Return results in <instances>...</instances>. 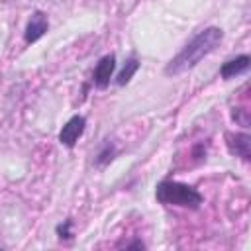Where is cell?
<instances>
[{"label":"cell","mask_w":251,"mask_h":251,"mask_svg":"<svg viewBox=\"0 0 251 251\" xmlns=\"http://www.w3.org/2000/svg\"><path fill=\"white\" fill-rule=\"evenodd\" d=\"M249 65H251V57H249V55H237L235 59L226 61V63L220 67V76H222L224 80L235 78V76L247 73Z\"/></svg>","instance_id":"obj_7"},{"label":"cell","mask_w":251,"mask_h":251,"mask_svg":"<svg viewBox=\"0 0 251 251\" xmlns=\"http://www.w3.org/2000/svg\"><path fill=\"white\" fill-rule=\"evenodd\" d=\"M116 71V57L110 53V55H104L96 67H94V73H92V82L98 86V88H106L110 84V78Z\"/></svg>","instance_id":"obj_5"},{"label":"cell","mask_w":251,"mask_h":251,"mask_svg":"<svg viewBox=\"0 0 251 251\" xmlns=\"http://www.w3.org/2000/svg\"><path fill=\"white\" fill-rule=\"evenodd\" d=\"M155 196L165 206H178L190 210H196L204 200L194 186L178 180H161L155 188Z\"/></svg>","instance_id":"obj_2"},{"label":"cell","mask_w":251,"mask_h":251,"mask_svg":"<svg viewBox=\"0 0 251 251\" xmlns=\"http://www.w3.org/2000/svg\"><path fill=\"white\" fill-rule=\"evenodd\" d=\"M137 69H139V61H137L135 57H129V59L126 61V65L122 67V71L118 73V76H116V82H118L120 86L127 84V82L131 80V76L137 73Z\"/></svg>","instance_id":"obj_8"},{"label":"cell","mask_w":251,"mask_h":251,"mask_svg":"<svg viewBox=\"0 0 251 251\" xmlns=\"http://www.w3.org/2000/svg\"><path fill=\"white\" fill-rule=\"evenodd\" d=\"M224 39V31L216 25H210L202 31H198L165 67V75H180L184 71H190L194 69L206 55H210L218 45L220 41Z\"/></svg>","instance_id":"obj_1"},{"label":"cell","mask_w":251,"mask_h":251,"mask_svg":"<svg viewBox=\"0 0 251 251\" xmlns=\"http://www.w3.org/2000/svg\"><path fill=\"white\" fill-rule=\"evenodd\" d=\"M131 247H135V249H143L145 245H143L141 241H131V243H127V245H126V249H131Z\"/></svg>","instance_id":"obj_11"},{"label":"cell","mask_w":251,"mask_h":251,"mask_svg":"<svg viewBox=\"0 0 251 251\" xmlns=\"http://www.w3.org/2000/svg\"><path fill=\"white\" fill-rule=\"evenodd\" d=\"M84 127H86V118L84 116H73L63 127H61V131H59V141H61V145H65V147H75L76 145V141H78V137L84 133Z\"/></svg>","instance_id":"obj_3"},{"label":"cell","mask_w":251,"mask_h":251,"mask_svg":"<svg viewBox=\"0 0 251 251\" xmlns=\"http://www.w3.org/2000/svg\"><path fill=\"white\" fill-rule=\"evenodd\" d=\"M71 226H73L71 220H65L63 224H59V226H57V235H59L61 239H71V237H73V233H71Z\"/></svg>","instance_id":"obj_10"},{"label":"cell","mask_w":251,"mask_h":251,"mask_svg":"<svg viewBox=\"0 0 251 251\" xmlns=\"http://www.w3.org/2000/svg\"><path fill=\"white\" fill-rule=\"evenodd\" d=\"M114 155H116L114 145H112V143H104L102 151L96 155V165H106V163H110V161L114 159Z\"/></svg>","instance_id":"obj_9"},{"label":"cell","mask_w":251,"mask_h":251,"mask_svg":"<svg viewBox=\"0 0 251 251\" xmlns=\"http://www.w3.org/2000/svg\"><path fill=\"white\" fill-rule=\"evenodd\" d=\"M49 29V20L43 12H33L27 25H25V31H24V39L25 43H35L37 39H41Z\"/></svg>","instance_id":"obj_4"},{"label":"cell","mask_w":251,"mask_h":251,"mask_svg":"<svg viewBox=\"0 0 251 251\" xmlns=\"http://www.w3.org/2000/svg\"><path fill=\"white\" fill-rule=\"evenodd\" d=\"M226 145H227V151L235 157H241L243 161H249V155H251V137L249 133H231L227 131L226 133Z\"/></svg>","instance_id":"obj_6"}]
</instances>
